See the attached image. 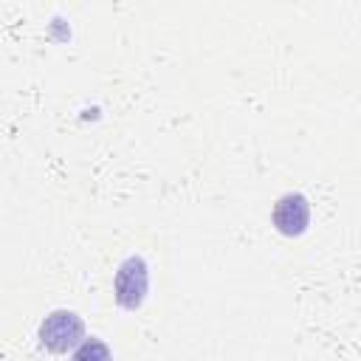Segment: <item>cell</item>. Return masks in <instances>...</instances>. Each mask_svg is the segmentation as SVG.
I'll return each instance as SVG.
<instances>
[{"instance_id": "cell-1", "label": "cell", "mask_w": 361, "mask_h": 361, "mask_svg": "<svg viewBox=\"0 0 361 361\" xmlns=\"http://www.w3.org/2000/svg\"><path fill=\"white\" fill-rule=\"evenodd\" d=\"M85 324L71 310H54L39 324V344L54 353H73V347L82 341Z\"/></svg>"}, {"instance_id": "cell-2", "label": "cell", "mask_w": 361, "mask_h": 361, "mask_svg": "<svg viewBox=\"0 0 361 361\" xmlns=\"http://www.w3.org/2000/svg\"><path fill=\"white\" fill-rule=\"evenodd\" d=\"M147 285H149V271H147V262L141 257H127L118 271H116V282H113V290H116V302L124 307V310H135L141 307L144 296H147Z\"/></svg>"}, {"instance_id": "cell-3", "label": "cell", "mask_w": 361, "mask_h": 361, "mask_svg": "<svg viewBox=\"0 0 361 361\" xmlns=\"http://www.w3.org/2000/svg\"><path fill=\"white\" fill-rule=\"evenodd\" d=\"M274 226L285 237H299L310 223V203L299 192H288L274 203Z\"/></svg>"}, {"instance_id": "cell-4", "label": "cell", "mask_w": 361, "mask_h": 361, "mask_svg": "<svg viewBox=\"0 0 361 361\" xmlns=\"http://www.w3.org/2000/svg\"><path fill=\"white\" fill-rule=\"evenodd\" d=\"M73 355L82 358V355H107V347L96 344V347H73Z\"/></svg>"}]
</instances>
